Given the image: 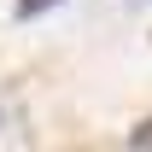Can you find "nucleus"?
Wrapping results in <instances>:
<instances>
[{"label": "nucleus", "mask_w": 152, "mask_h": 152, "mask_svg": "<svg viewBox=\"0 0 152 152\" xmlns=\"http://www.w3.org/2000/svg\"><path fill=\"white\" fill-rule=\"evenodd\" d=\"M47 6H58V0H18V18H35V12H47Z\"/></svg>", "instance_id": "obj_1"}, {"label": "nucleus", "mask_w": 152, "mask_h": 152, "mask_svg": "<svg viewBox=\"0 0 152 152\" xmlns=\"http://www.w3.org/2000/svg\"><path fill=\"white\" fill-rule=\"evenodd\" d=\"M134 146H140V152H152V123H140V134H134Z\"/></svg>", "instance_id": "obj_2"}]
</instances>
